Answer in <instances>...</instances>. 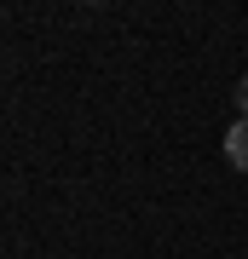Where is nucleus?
Masks as SVG:
<instances>
[{"label": "nucleus", "mask_w": 248, "mask_h": 259, "mask_svg": "<svg viewBox=\"0 0 248 259\" xmlns=\"http://www.w3.org/2000/svg\"><path fill=\"white\" fill-rule=\"evenodd\" d=\"M237 110H242V121H248V75L237 81Z\"/></svg>", "instance_id": "2"}, {"label": "nucleus", "mask_w": 248, "mask_h": 259, "mask_svg": "<svg viewBox=\"0 0 248 259\" xmlns=\"http://www.w3.org/2000/svg\"><path fill=\"white\" fill-rule=\"evenodd\" d=\"M225 161L237 167V173H248V121H231V133H225Z\"/></svg>", "instance_id": "1"}]
</instances>
